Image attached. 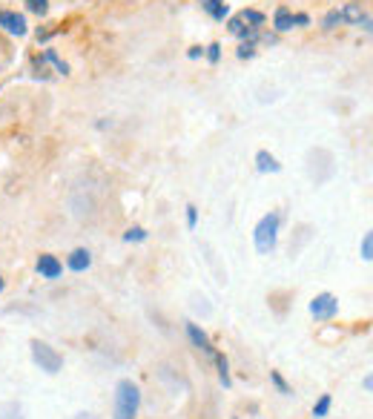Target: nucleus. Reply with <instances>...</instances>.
<instances>
[{
  "label": "nucleus",
  "instance_id": "obj_30",
  "mask_svg": "<svg viewBox=\"0 0 373 419\" xmlns=\"http://www.w3.org/2000/svg\"><path fill=\"white\" fill-rule=\"evenodd\" d=\"M193 308H195V310H198V313H201V310H204V316H210V313H212V308H210V305H207V299H204V296H201V299H198V296H195V299H193Z\"/></svg>",
  "mask_w": 373,
  "mask_h": 419
},
{
  "label": "nucleus",
  "instance_id": "obj_13",
  "mask_svg": "<svg viewBox=\"0 0 373 419\" xmlns=\"http://www.w3.org/2000/svg\"><path fill=\"white\" fill-rule=\"evenodd\" d=\"M212 359H215V365H218V382H221L224 388H230L233 379H230V362H227V357H224V354H212Z\"/></svg>",
  "mask_w": 373,
  "mask_h": 419
},
{
  "label": "nucleus",
  "instance_id": "obj_17",
  "mask_svg": "<svg viewBox=\"0 0 373 419\" xmlns=\"http://www.w3.org/2000/svg\"><path fill=\"white\" fill-rule=\"evenodd\" d=\"M23 6L35 18H46L49 15V0H23Z\"/></svg>",
  "mask_w": 373,
  "mask_h": 419
},
{
  "label": "nucleus",
  "instance_id": "obj_6",
  "mask_svg": "<svg viewBox=\"0 0 373 419\" xmlns=\"http://www.w3.org/2000/svg\"><path fill=\"white\" fill-rule=\"evenodd\" d=\"M35 267H38V276L46 278V282H55V278L63 276V261L58 256H52V253H40Z\"/></svg>",
  "mask_w": 373,
  "mask_h": 419
},
{
  "label": "nucleus",
  "instance_id": "obj_22",
  "mask_svg": "<svg viewBox=\"0 0 373 419\" xmlns=\"http://www.w3.org/2000/svg\"><path fill=\"white\" fill-rule=\"evenodd\" d=\"M270 382L276 385V391H279L281 396H293V388H290V385L284 382V376H281L279 371H270Z\"/></svg>",
  "mask_w": 373,
  "mask_h": 419
},
{
  "label": "nucleus",
  "instance_id": "obj_8",
  "mask_svg": "<svg viewBox=\"0 0 373 419\" xmlns=\"http://www.w3.org/2000/svg\"><path fill=\"white\" fill-rule=\"evenodd\" d=\"M227 32H230L233 38H239V40H253V43H259V32H261V29L247 26V23L236 15V18H230V21H227Z\"/></svg>",
  "mask_w": 373,
  "mask_h": 419
},
{
  "label": "nucleus",
  "instance_id": "obj_18",
  "mask_svg": "<svg viewBox=\"0 0 373 419\" xmlns=\"http://www.w3.org/2000/svg\"><path fill=\"white\" fill-rule=\"evenodd\" d=\"M0 419H26V416H23V405H21V402L0 405Z\"/></svg>",
  "mask_w": 373,
  "mask_h": 419
},
{
  "label": "nucleus",
  "instance_id": "obj_21",
  "mask_svg": "<svg viewBox=\"0 0 373 419\" xmlns=\"http://www.w3.org/2000/svg\"><path fill=\"white\" fill-rule=\"evenodd\" d=\"M146 236H149V233H146L144 227H129V230L124 233V241H126V244H141V241H146Z\"/></svg>",
  "mask_w": 373,
  "mask_h": 419
},
{
  "label": "nucleus",
  "instance_id": "obj_19",
  "mask_svg": "<svg viewBox=\"0 0 373 419\" xmlns=\"http://www.w3.org/2000/svg\"><path fill=\"white\" fill-rule=\"evenodd\" d=\"M330 405H333V396H330V393H322V396L316 399V405H313V416H316V419H325V416L330 413Z\"/></svg>",
  "mask_w": 373,
  "mask_h": 419
},
{
  "label": "nucleus",
  "instance_id": "obj_15",
  "mask_svg": "<svg viewBox=\"0 0 373 419\" xmlns=\"http://www.w3.org/2000/svg\"><path fill=\"white\" fill-rule=\"evenodd\" d=\"M339 15H342V23H350V26H356L359 21H362V6L359 4H345V9H339Z\"/></svg>",
  "mask_w": 373,
  "mask_h": 419
},
{
  "label": "nucleus",
  "instance_id": "obj_23",
  "mask_svg": "<svg viewBox=\"0 0 373 419\" xmlns=\"http://www.w3.org/2000/svg\"><path fill=\"white\" fill-rule=\"evenodd\" d=\"M236 58H239V60H250V58H256V43H253V40H242L239 49H236Z\"/></svg>",
  "mask_w": 373,
  "mask_h": 419
},
{
  "label": "nucleus",
  "instance_id": "obj_28",
  "mask_svg": "<svg viewBox=\"0 0 373 419\" xmlns=\"http://www.w3.org/2000/svg\"><path fill=\"white\" fill-rule=\"evenodd\" d=\"M55 35H60V29H38L35 32V38H38V43H49Z\"/></svg>",
  "mask_w": 373,
  "mask_h": 419
},
{
  "label": "nucleus",
  "instance_id": "obj_10",
  "mask_svg": "<svg viewBox=\"0 0 373 419\" xmlns=\"http://www.w3.org/2000/svg\"><path fill=\"white\" fill-rule=\"evenodd\" d=\"M198 6H201V12H207L215 23H221L224 18H230V6H227V0H198Z\"/></svg>",
  "mask_w": 373,
  "mask_h": 419
},
{
  "label": "nucleus",
  "instance_id": "obj_31",
  "mask_svg": "<svg viewBox=\"0 0 373 419\" xmlns=\"http://www.w3.org/2000/svg\"><path fill=\"white\" fill-rule=\"evenodd\" d=\"M187 58H190V60L204 58V46H190V49H187Z\"/></svg>",
  "mask_w": 373,
  "mask_h": 419
},
{
  "label": "nucleus",
  "instance_id": "obj_20",
  "mask_svg": "<svg viewBox=\"0 0 373 419\" xmlns=\"http://www.w3.org/2000/svg\"><path fill=\"white\" fill-rule=\"evenodd\" d=\"M342 26V15H339V9H330L325 18H322V29L325 32H333V29H339Z\"/></svg>",
  "mask_w": 373,
  "mask_h": 419
},
{
  "label": "nucleus",
  "instance_id": "obj_33",
  "mask_svg": "<svg viewBox=\"0 0 373 419\" xmlns=\"http://www.w3.org/2000/svg\"><path fill=\"white\" fill-rule=\"evenodd\" d=\"M75 419H95V413H90V410H81V413L75 416Z\"/></svg>",
  "mask_w": 373,
  "mask_h": 419
},
{
  "label": "nucleus",
  "instance_id": "obj_7",
  "mask_svg": "<svg viewBox=\"0 0 373 419\" xmlns=\"http://www.w3.org/2000/svg\"><path fill=\"white\" fill-rule=\"evenodd\" d=\"M184 330H187V339L193 342V347H198V351H204L207 357H212V354H215V347H212L210 336L201 330V325H195V322H187V325H184Z\"/></svg>",
  "mask_w": 373,
  "mask_h": 419
},
{
  "label": "nucleus",
  "instance_id": "obj_2",
  "mask_svg": "<svg viewBox=\"0 0 373 419\" xmlns=\"http://www.w3.org/2000/svg\"><path fill=\"white\" fill-rule=\"evenodd\" d=\"M279 227H281V213H267L259 219L256 230H253V244L259 250V256H270L279 244Z\"/></svg>",
  "mask_w": 373,
  "mask_h": 419
},
{
  "label": "nucleus",
  "instance_id": "obj_5",
  "mask_svg": "<svg viewBox=\"0 0 373 419\" xmlns=\"http://www.w3.org/2000/svg\"><path fill=\"white\" fill-rule=\"evenodd\" d=\"M336 313H339V299L333 293H319L310 302V316L316 322H330V319H336Z\"/></svg>",
  "mask_w": 373,
  "mask_h": 419
},
{
  "label": "nucleus",
  "instance_id": "obj_24",
  "mask_svg": "<svg viewBox=\"0 0 373 419\" xmlns=\"http://www.w3.org/2000/svg\"><path fill=\"white\" fill-rule=\"evenodd\" d=\"M221 49H224V46H221V43L215 40V43H210V46H204V58H207L210 63H218V60H221Z\"/></svg>",
  "mask_w": 373,
  "mask_h": 419
},
{
  "label": "nucleus",
  "instance_id": "obj_32",
  "mask_svg": "<svg viewBox=\"0 0 373 419\" xmlns=\"http://www.w3.org/2000/svg\"><path fill=\"white\" fill-rule=\"evenodd\" d=\"M362 388H364V391H373V376H364V379H362Z\"/></svg>",
  "mask_w": 373,
  "mask_h": 419
},
{
  "label": "nucleus",
  "instance_id": "obj_35",
  "mask_svg": "<svg viewBox=\"0 0 373 419\" xmlns=\"http://www.w3.org/2000/svg\"><path fill=\"white\" fill-rule=\"evenodd\" d=\"M233 419H236V416H233Z\"/></svg>",
  "mask_w": 373,
  "mask_h": 419
},
{
  "label": "nucleus",
  "instance_id": "obj_34",
  "mask_svg": "<svg viewBox=\"0 0 373 419\" xmlns=\"http://www.w3.org/2000/svg\"><path fill=\"white\" fill-rule=\"evenodd\" d=\"M4 288H6V285H4V276H0V293H4Z\"/></svg>",
  "mask_w": 373,
  "mask_h": 419
},
{
  "label": "nucleus",
  "instance_id": "obj_3",
  "mask_svg": "<svg viewBox=\"0 0 373 419\" xmlns=\"http://www.w3.org/2000/svg\"><path fill=\"white\" fill-rule=\"evenodd\" d=\"M29 347H32V362H35V365H38L43 374H49V376L60 374V368H63V357L55 351L52 344H46V342L35 339Z\"/></svg>",
  "mask_w": 373,
  "mask_h": 419
},
{
  "label": "nucleus",
  "instance_id": "obj_14",
  "mask_svg": "<svg viewBox=\"0 0 373 419\" xmlns=\"http://www.w3.org/2000/svg\"><path fill=\"white\" fill-rule=\"evenodd\" d=\"M43 58H46V63L55 66V72H58V75H63V78L69 75V63L58 55V49H43Z\"/></svg>",
  "mask_w": 373,
  "mask_h": 419
},
{
  "label": "nucleus",
  "instance_id": "obj_25",
  "mask_svg": "<svg viewBox=\"0 0 373 419\" xmlns=\"http://www.w3.org/2000/svg\"><path fill=\"white\" fill-rule=\"evenodd\" d=\"M359 253H362V259H364V261H370V259H373V236H370V233H364Z\"/></svg>",
  "mask_w": 373,
  "mask_h": 419
},
{
  "label": "nucleus",
  "instance_id": "obj_16",
  "mask_svg": "<svg viewBox=\"0 0 373 419\" xmlns=\"http://www.w3.org/2000/svg\"><path fill=\"white\" fill-rule=\"evenodd\" d=\"M239 18H242L247 26H253V29H261V26L267 23V15L259 12V9H244V12H239Z\"/></svg>",
  "mask_w": 373,
  "mask_h": 419
},
{
  "label": "nucleus",
  "instance_id": "obj_9",
  "mask_svg": "<svg viewBox=\"0 0 373 419\" xmlns=\"http://www.w3.org/2000/svg\"><path fill=\"white\" fill-rule=\"evenodd\" d=\"M66 267H69L72 273H84V270H90V267H92V253H90L87 247L72 250V253L66 256Z\"/></svg>",
  "mask_w": 373,
  "mask_h": 419
},
{
  "label": "nucleus",
  "instance_id": "obj_29",
  "mask_svg": "<svg viewBox=\"0 0 373 419\" xmlns=\"http://www.w3.org/2000/svg\"><path fill=\"white\" fill-rule=\"evenodd\" d=\"M259 40H261L264 46H276V43H279V35H276V32H259Z\"/></svg>",
  "mask_w": 373,
  "mask_h": 419
},
{
  "label": "nucleus",
  "instance_id": "obj_4",
  "mask_svg": "<svg viewBox=\"0 0 373 419\" xmlns=\"http://www.w3.org/2000/svg\"><path fill=\"white\" fill-rule=\"evenodd\" d=\"M0 29L12 38H26L29 35V21L23 12H15V9H0Z\"/></svg>",
  "mask_w": 373,
  "mask_h": 419
},
{
  "label": "nucleus",
  "instance_id": "obj_1",
  "mask_svg": "<svg viewBox=\"0 0 373 419\" xmlns=\"http://www.w3.org/2000/svg\"><path fill=\"white\" fill-rule=\"evenodd\" d=\"M141 410V388L132 379H121L115 385V402H112V419H135Z\"/></svg>",
  "mask_w": 373,
  "mask_h": 419
},
{
  "label": "nucleus",
  "instance_id": "obj_11",
  "mask_svg": "<svg viewBox=\"0 0 373 419\" xmlns=\"http://www.w3.org/2000/svg\"><path fill=\"white\" fill-rule=\"evenodd\" d=\"M256 170H259L261 175H267V173H281V164H279V158H276L270 150H259V153H256Z\"/></svg>",
  "mask_w": 373,
  "mask_h": 419
},
{
  "label": "nucleus",
  "instance_id": "obj_12",
  "mask_svg": "<svg viewBox=\"0 0 373 419\" xmlns=\"http://www.w3.org/2000/svg\"><path fill=\"white\" fill-rule=\"evenodd\" d=\"M293 29V12L287 9V6H279L276 12H273V32L276 35H284V32H290Z\"/></svg>",
  "mask_w": 373,
  "mask_h": 419
},
{
  "label": "nucleus",
  "instance_id": "obj_26",
  "mask_svg": "<svg viewBox=\"0 0 373 419\" xmlns=\"http://www.w3.org/2000/svg\"><path fill=\"white\" fill-rule=\"evenodd\" d=\"M313 21L308 12H293V29H308Z\"/></svg>",
  "mask_w": 373,
  "mask_h": 419
},
{
  "label": "nucleus",
  "instance_id": "obj_27",
  "mask_svg": "<svg viewBox=\"0 0 373 419\" xmlns=\"http://www.w3.org/2000/svg\"><path fill=\"white\" fill-rule=\"evenodd\" d=\"M187 227H190V230L198 227V207H195V204L187 207Z\"/></svg>",
  "mask_w": 373,
  "mask_h": 419
}]
</instances>
